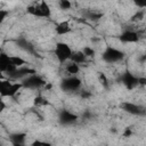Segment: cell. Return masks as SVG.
Instances as JSON below:
<instances>
[{
    "instance_id": "obj_14",
    "label": "cell",
    "mask_w": 146,
    "mask_h": 146,
    "mask_svg": "<svg viewBox=\"0 0 146 146\" xmlns=\"http://www.w3.org/2000/svg\"><path fill=\"white\" fill-rule=\"evenodd\" d=\"M10 62L17 68H22L25 65V59H23L21 56H10Z\"/></svg>"
},
{
    "instance_id": "obj_13",
    "label": "cell",
    "mask_w": 146,
    "mask_h": 146,
    "mask_svg": "<svg viewBox=\"0 0 146 146\" xmlns=\"http://www.w3.org/2000/svg\"><path fill=\"white\" fill-rule=\"evenodd\" d=\"M11 141L14 144H25V139H26V133L24 132H16L13 133L10 137Z\"/></svg>"
},
{
    "instance_id": "obj_8",
    "label": "cell",
    "mask_w": 146,
    "mask_h": 146,
    "mask_svg": "<svg viewBox=\"0 0 146 146\" xmlns=\"http://www.w3.org/2000/svg\"><path fill=\"white\" fill-rule=\"evenodd\" d=\"M120 41L124 42V43H135V42H138L139 40V35L136 31H132V30H127L124 31L121 35H120Z\"/></svg>"
},
{
    "instance_id": "obj_10",
    "label": "cell",
    "mask_w": 146,
    "mask_h": 146,
    "mask_svg": "<svg viewBox=\"0 0 146 146\" xmlns=\"http://www.w3.org/2000/svg\"><path fill=\"white\" fill-rule=\"evenodd\" d=\"M62 123H65V124H70V123H73L78 120V115L73 114L72 112H68V111H63L60 113V116H59Z\"/></svg>"
},
{
    "instance_id": "obj_5",
    "label": "cell",
    "mask_w": 146,
    "mask_h": 146,
    "mask_svg": "<svg viewBox=\"0 0 146 146\" xmlns=\"http://www.w3.org/2000/svg\"><path fill=\"white\" fill-rule=\"evenodd\" d=\"M22 83H23V86H24L25 88L35 89V88H39V87L44 86L47 82H46L41 76H39V75H36V74H32V75L26 76Z\"/></svg>"
},
{
    "instance_id": "obj_15",
    "label": "cell",
    "mask_w": 146,
    "mask_h": 146,
    "mask_svg": "<svg viewBox=\"0 0 146 146\" xmlns=\"http://www.w3.org/2000/svg\"><path fill=\"white\" fill-rule=\"evenodd\" d=\"M33 104H34V106H44V105H48L49 102H48L43 96L38 95L36 97H34V99H33Z\"/></svg>"
},
{
    "instance_id": "obj_11",
    "label": "cell",
    "mask_w": 146,
    "mask_h": 146,
    "mask_svg": "<svg viewBox=\"0 0 146 146\" xmlns=\"http://www.w3.org/2000/svg\"><path fill=\"white\" fill-rule=\"evenodd\" d=\"M65 71L67 72V74H70V76H76L78 73L80 72V65L73 63V62H67L66 66H65Z\"/></svg>"
},
{
    "instance_id": "obj_17",
    "label": "cell",
    "mask_w": 146,
    "mask_h": 146,
    "mask_svg": "<svg viewBox=\"0 0 146 146\" xmlns=\"http://www.w3.org/2000/svg\"><path fill=\"white\" fill-rule=\"evenodd\" d=\"M144 17H145V11L143 9H140V10H137V13L133 14V16L131 17V21L132 22H140V21L144 19Z\"/></svg>"
},
{
    "instance_id": "obj_24",
    "label": "cell",
    "mask_w": 146,
    "mask_h": 146,
    "mask_svg": "<svg viewBox=\"0 0 146 146\" xmlns=\"http://www.w3.org/2000/svg\"><path fill=\"white\" fill-rule=\"evenodd\" d=\"M43 88H44L46 90H51V88H52V84H51L50 82H47V83L43 86Z\"/></svg>"
},
{
    "instance_id": "obj_18",
    "label": "cell",
    "mask_w": 146,
    "mask_h": 146,
    "mask_svg": "<svg viewBox=\"0 0 146 146\" xmlns=\"http://www.w3.org/2000/svg\"><path fill=\"white\" fill-rule=\"evenodd\" d=\"M58 6L63 10H68L72 8V2L68 0H60V1H58Z\"/></svg>"
},
{
    "instance_id": "obj_20",
    "label": "cell",
    "mask_w": 146,
    "mask_h": 146,
    "mask_svg": "<svg viewBox=\"0 0 146 146\" xmlns=\"http://www.w3.org/2000/svg\"><path fill=\"white\" fill-rule=\"evenodd\" d=\"M138 8H140V9H145L146 8V0H137V1H135L133 2Z\"/></svg>"
},
{
    "instance_id": "obj_21",
    "label": "cell",
    "mask_w": 146,
    "mask_h": 146,
    "mask_svg": "<svg viewBox=\"0 0 146 146\" xmlns=\"http://www.w3.org/2000/svg\"><path fill=\"white\" fill-rule=\"evenodd\" d=\"M131 136H132V130H131V128H125L124 131H123V133H122V137L129 138V137H131Z\"/></svg>"
},
{
    "instance_id": "obj_25",
    "label": "cell",
    "mask_w": 146,
    "mask_h": 146,
    "mask_svg": "<svg viewBox=\"0 0 146 146\" xmlns=\"http://www.w3.org/2000/svg\"><path fill=\"white\" fill-rule=\"evenodd\" d=\"M14 146H31V145H25V144H14Z\"/></svg>"
},
{
    "instance_id": "obj_7",
    "label": "cell",
    "mask_w": 146,
    "mask_h": 146,
    "mask_svg": "<svg viewBox=\"0 0 146 146\" xmlns=\"http://www.w3.org/2000/svg\"><path fill=\"white\" fill-rule=\"evenodd\" d=\"M122 83L125 86L127 89H133L138 86V78L135 76L132 73L130 72H125L123 75H122V79H121Z\"/></svg>"
},
{
    "instance_id": "obj_3",
    "label": "cell",
    "mask_w": 146,
    "mask_h": 146,
    "mask_svg": "<svg viewBox=\"0 0 146 146\" xmlns=\"http://www.w3.org/2000/svg\"><path fill=\"white\" fill-rule=\"evenodd\" d=\"M22 82H11V81H6L1 80L0 83V91H1V97H14L18 94V91L23 88Z\"/></svg>"
},
{
    "instance_id": "obj_4",
    "label": "cell",
    "mask_w": 146,
    "mask_h": 146,
    "mask_svg": "<svg viewBox=\"0 0 146 146\" xmlns=\"http://www.w3.org/2000/svg\"><path fill=\"white\" fill-rule=\"evenodd\" d=\"M123 57H124V54L121 50H119L116 48H112V47L107 48L104 51V54H103V59L105 62H107V63H116V62H120Z\"/></svg>"
},
{
    "instance_id": "obj_12",
    "label": "cell",
    "mask_w": 146,
    "mask_h": 146,
    "mask_svg": "<svg viewBox=\"0 0 146 146\" xmlns=\"http://www.w3.org/2000/svg\"><path fill=\"white\" fill-rule=\"evenodd\" d=\"M87 60V57L84 56V54L82 52V50H79V51H74L73 55H72V58H71V62L80 65V64H83L86 63Z\"/></svg>"
},
{
    "instance_id": "obj_6",
    "label": "cell",
    "mask_w": 146,
    "mask_h": 146,
    "mask_svg": "<svg viewBox=\"0 0 146 146\" xmlns=\"http://www.w3.org/2000/svg\"><path fill=\"white\" fill-rule=\"evenodd\" d=\"M60 87L65 91H75L81 87V80L78 76H68L62 81Z\"/></svg>"
},
{
    "instance_id": "obj_1",
    "label": "cell",
    "mask_w": 146,
    "mask_h": 146,
    "mask_svg": "<svg viewBox=\"0 0 146 146\" xmlns=\"http://www.w3.org/2000/svg\"><path fill=\"white\" fill-rule=\"evenodd\" d=\"M73 50L71 48V46L64 41H59L55 44V49H54V54L57 58V60L60 64H66L67 62L71 60L72 55H73Z\"/></svg>"
},
{
    "instance_id": "obj_16",
    "label": "cell",
    "mask_w": 146,
    "mask_h": 146,
    "mask_svg": "<svg viewBox=\"0 0 146 146\" xmlns=\"http://www.w3.org/2000/svg\"><path fill=\"white\" fill-rule=\"evenodd\" d=\"M82 52L84 54V56L88 58V57H95V55H96V50L92 48V47H90V46H86V47H83L82 48Z\"/></svg>"
},
{
    "instance_id": "obj_23",
    "label": "cell",
    "mask_w": 146,
    "mask_h": 146,
    "mask_svg": "<svg viewBox=\"0 0 146 146\" xmlns=\"http://www.w3.org/2000/svg\"><path fill=\"white\" fill-rule=\"evenodd\" d=\"M8 15V11L7 10H3V9H0V22L5 21L6 16Z\"/></svg>"
},
{
    "instance_id": "obj_22",
    "label": "cell",
    "mask_w": 146,
    "mask_h": 146,
    "mask_svg": "<svg viewBox=\"0 0 146 146\" xmlns=\"http://www.w3.org/2000/svg\"><path fill=\"white\" fill-rule=\"evenodd\" d=\"M138 86L146 87V76H140V78H138Z\"/></svg>"
},
{
    "instance_id": "obj_19",
    "label": "cell",
    "mask_w": 146,
    "mask_h": 146,
    "mask_svg": "<svg viewBox=\"0 0 146 146\" xmlns=\"http://www.w3.org/2000/svg\"><path fill=\"white\" fill-rule=\"evenodd\" d=\"M31 146H52L49 141H43V140H39V139H35L32 144H31Z\"/></svg>"
},
{
    "instance_id": "obj_2",
    "label": "cell",
    "mask_w": 146,
    "mask_h": 146,
    "mask_svg": "<svg viewBox=\"0 0 146 146\" xmlns=\"http://www.w3.org/2000/svg\"><path fill=\"white\" fill-rule=\"evenodd\" d=\"M26 10L30 15L35 16V17L49 18L51 16V9H50L48 2H46V1H40L36 3H33V5L29 6Z\"/></svg>"
},
{
    "instance_id": "obj_9",
    "label": "cell",
    "mask_w": 146,
    "mask_h": 146,
    "mask_svg": "<svg viewBox=\"0 0 146 146\" xmlns=\"http://www.w3.org/2000/svg\"><path fill=\"white\" fill-rule=\"evenodd\" d=\"M72 31L71 24L68 21H62L56 24L55 26V32L57 35H66Z\"/></svg>"
}]
</instances>
